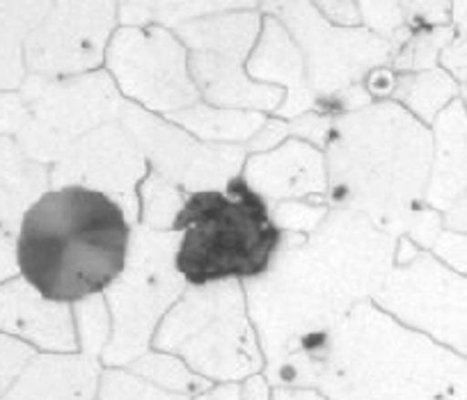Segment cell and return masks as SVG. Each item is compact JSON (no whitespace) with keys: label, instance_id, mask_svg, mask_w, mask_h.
I'll return each instance as SVG.
<instances>
[{"label":"cell","instance_id":"cell-12","mask_svg":"<svg viewBox=\"0 0 467 400\" xmlns=\"http://www.w3.org/2000/svg\"><path fill=\"white\" fill-rule=\"evenodd\" d=\"M312 5L337 26H360L362 21L358 0H312Z\"/></svg>","mask_w":467,"mask_h":400},{"label":"cell","instance_id":"cell-3","mask_svg":"<svg viewBox=\"0 0 467 400\" xmlns=\"http://www.w3.org/2000/svg\"><path fill=\"white\" fill-rule=\"evenodd\" d=\"M106 69L119 92L151 112L177 115L200 101L191 51L163 26H122L106 53Z\"/></svg>","mask_w":467,"mask_h":400},{"label":"cell","instance_id":"cell-2","mask_svg":"<svg viewBox=\"0 0 467 400\" xmlns=\"http://www.w3.org/2000/svg\"><path fill=\"white\" fill-rule=\"evenodd\" d=\"M174 265L192 286L264 275L282 242L268 201L241 177L224 190L186 197L174 215Z\"/></svg>","mask_w":467,"mask_h":400},{"label":"cell","instance_id":"cell-8","mask_svg":"<svg viewBox=\"0 0 467 400\" xmlns=\"http://www.w3.org/2000/svg\"><path fill=\"white\" fill-rule=\"evenodd\" d=\"M56 0H3V89L21 85L26 71L24 44L42 26Z\"/></svg>","mask_w":467,"mask_h":400},{"label":"cell","instance_id":"cell-7","mask_svg":"<svg viewBox=\"0 0 467 400\" xmlns=\"http://www.w3.org/2000/svg\"><path fill=\"white\" fill-rule=\"evenodd\" d=\"M122 26H163L179 30L192 21L206 19L224 12L254 10L259 0H117Z\"/></svg>","mask_w":467,"mask_h":400},{"label":"cell","instance_id":"cell-5","mask_svg":"<svg viewBox=\"0 0 467 400\" xmlns=\"http://www.w3.org/2000/svg\"><path fill=\"white\" fill-rule=\"evenodd\" d=\"M119 21L117 0H56L24 44L26 67L39 76H78L106 62Z\"/></svg>","mask_w":467,"mask_h":400},{"label":"cell","instance_id":"cell-1","mask_svg":"<svg viewBox=\"0 0 467 400\" xmlns=\"http://www.w3.org/2000/svg\"><path fill=\"white\" fill-rule=\"evenodd\" d=\"M131 242L127 213L106 192L65 186L47 192L21 220L19 272L44 300L78 303L122 275Z\"/></svg>","mask_w":467,"mask_h":400},{"label":"cell","instance_id":"cell-10","mask_svg":"<svg viewBox=\"0 0 467 400\" xmlns=\"http://www.w3.org/2000/svg\"><path fill=\"white\" fill-rule=\"evenodd\" d=\"M358 5L367 28L379 33L380 37H389L403 19L397 0H358Z\"/></svg>","mask_w":467,"mask_h":400},{"label":"cell","instance_id":"cell-4","mask_svg":"<svg viewBox=\"0 0 467 400\" xmlns=\"http://www.w3.org/2000/svg\"><path fill=\"white\" fill-rule=\"evenodd\" d=\"M259 7L262 15L275 16L296 39L314 94L344 92L389 57L388 39L367 26L332 24L312 0H262Z\"/></svg>","mask_w":467,"mask_h":400},{"label":"cell","instance_id":"cell-9","mask_svg":"<svg viewBox=\"0 0 467 400\" xmlns=\"http://www.w3.org/2000/svg\"><path fill=\"white\" fill-rule=\"evenodd\" d=\"M399 89L403 92V103L412 112L429 119L435 112L433 108L442 106L444 97L451 89V83H449V78L442 71H431V74H417L401 78V87Z\"/></svg>","mask_w":467,"mask_h":400},{"label":"cell","instance_id":"cell-6","mask_svg":"<svg viewBox=\"0 0 467 400\" xmlns=\"http://www.w3.org/2000/svg\"><path fill=\"white\" fill-rule=\"evenodd\" d=\"M245 71L257 83L286 89L285 103L277 110L280 115H298L314 103L303 51L275 16L264 15L262 35H259L257 46H254L253 56L245 65Z\"/></svg>","mask_w":467,"mask_h":400},{"label":"cell","instance_id":"cell-11","mask_svg":"<svg viewBox=\"0 0 467 400\" xmlns=\"http://www.w3.org/2000/svg\"><path fill=\"white\" fill-rule=\"evenodd\" d=\"M397 5L412 24H442L449 16V0H397Z\"/></svg>","mask_w":467,"mask_h":400}]
</instances>
